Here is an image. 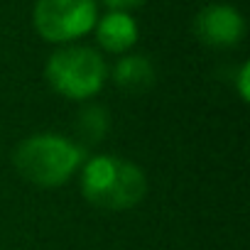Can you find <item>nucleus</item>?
<instances>
[{"label":"nucleus","mask_w":250,"mask_h":250,"mask_svg":"<svg viewBox=\"0 0 250 250\" xmlns=\"http://www.w3.org/2000/svg\"><path fill=\"white\" fill-rule=\"evenodd\" d=\"M194 35L213 49H228L235 47L245 35V22L240 13L230 5H206L194 18Z\"/></svg>","instance_id":"nucleus-5"},{"label":"nucleus","mask_w":250,"mask_h":250,"mask_svg":"<svg viewBox=\"0 0 250 250\" xmlns=\"http://www.w3.org/2000/svg\"><path fill=\"white\" fill-rule=\"evenodd\" d=\"M44 74L57 93L81 101L101 91L105 81V64L101 54L88 47H66L49 57Z\"/></svg>","instance_id":"nucleus-3"},{"label":"nucleus","mask_w":250,"mask_h":250,"mask_svg":"<svg viewBox=\"0 0 250 250\" xmlns=\"http://www.w3.org/2000/svg\"><path fill=\"white\" fill-rule=\"evenodd\" d=\"M98 44L108 52H125L138 40V25L128 13H108L96 27Z\"/></svg>","instance_id":"nucleus-6"},{"label":"nucleus","mask_w":250,"mask_h":250,"mask_svg":"<svg viewBox=\"0 0 250 250\" xmlns=\"http://www.w3.org/2000/svg\"><path fill=\"white\" fill-rule=\"evenodd\" d=\"M18 172L37 187L64 184L83 162V150L62 135H32L13 155Z\"/></svg>","instance_id":"nucleus-2"},{"label":"nucleus","mask_w":250,"mask_h":250,"mask_svg":"<svg viewBox=\"0 0 250 250\" xmlns=\"http://www.w3.org/2000/svg\"><path fill=\"white\" fill-rule=\"evenodd\" d=\"M108 8H113V13H125V10H133V8H140L145 0H103Z\"/></svg>","instance_id":"nucleus-9"},{"label":"nucleus","mask_w":250,"mask_h":250,"mask_svg":"<svg viewBox=\"0 0 250 250\" xmlns=\"http://www.w3.org/2000/svg\"><path fill=\"white\" fill-rule=\"evenodd\" d=\"M115 83L128 93H145L155 83V69L147 57L133 54L115 64Z\"/></svg>","instance_id":"nucleus-7"},{"label":"nucleus","mask_w":250,"mask_h":250,"mask_svg":"<svg viewBox=\"0 0 250 250\" xmlns=\"http://www.w3.org/2000/svg\"><path fill=\"white\" fill-rule=\"evenodd\" d=\"M79 130L86 140H101L108 130V115L101 105H88L79 118Z\"/></svg>","instance_id":"nucleus-8"},{"label":"nucleus","mask_w":250,"mask_h":250,"mask_svg":"<svg viewBox=\"0 0 250 250\" xmlns=\"http://www.w3.org/2000/svg\"><path fill=\"white\" fill-rule=\"evenodd\" d=\"M248 74H250V66H248V64H243V69H240V74H238V83H240V98H243V101H248Z\"/></svg>","instance_id":"nucleus-10"},{"label":"nucleus","mask_w":250,"mask_h":250,"mask_svg":"<svg viewBox=\"0 0 250 250\" xmlns=\"http://www.w3.org/2000/svg\"><path fill=\"white\" fill-rule=\"evenodd\" d=\"M81 191L88 204L103 211H125L145 199V172L120 157H93L81 174Z\"/></svg>","instance_id":"nucleus-1"},{"label":"nucleus","mask_w":250,"mask_h":250,"mask_svg":"<svg viewBox=\"0 0 250 250\" xmlns=\"http://www.w3.org/2000/svg\"><path fill=\"white\" fill-rule=\"evenodd\" d=\"M96 25L93 0H37L35 27L47 42H69Z\"/></svg>","instance_id":"nucleus-4"}]
</instances>
